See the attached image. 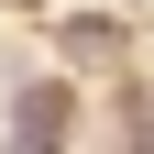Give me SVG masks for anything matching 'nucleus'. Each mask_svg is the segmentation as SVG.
I'll use <instances>...</instances> for the list:
<instances>
[{
  "mask_svg": "<svg viewBox=\"0 0 154 154\" xmlns=\"http://www.w3.org/2000/svg\"><path fill=\"white\" fill-rule=\"evenodd\" d=\"M55 143H66V99H55V88H33L22 121H11V154H55Z\"/></svg>",
  "mask_w": 154,
  "mask_h": 154,
  "instance_id": "nucleus-1",
  "label": "nucleus"
},
{
  "mask_svg": "<svg viewBox=\"0 0 154 154\" xmlns=\"http://www.w3.org/2000/svg\"><path fill=\"white\" fill-rule=\"evenodd\" d=\"M110 44H121V33H110V22H66V55H77V66H99Z\"/></svg>",
  "mask_w": 154,
  "mask_h": 154,
  "instance_id": "nucleus-2",
  "label": "nucleus"
}]
</instances>
